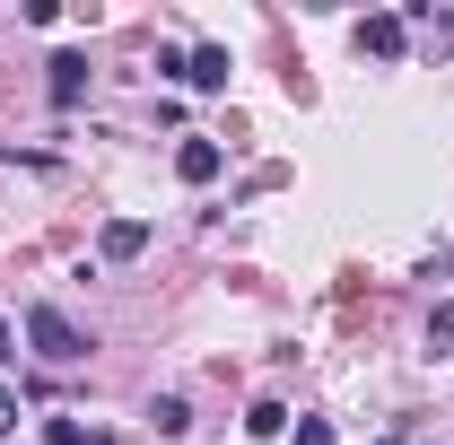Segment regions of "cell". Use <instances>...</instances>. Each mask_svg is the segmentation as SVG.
<instances>
[{
	"instance_id": "obj_4",
	"label": "cell",
	"mask_w": 454,
	"mask_h": 445,
	"mask_svg": "<svg viewBox=\"0 0 454 445\" xmlns=\"http://www.w3.org/2000/svg\"><path fill=\"white\" fill-rule=\"evenodd\" d=\"M44 70H53L44 88H53V105H61V113H70V105H79V97H88V53H53V61H44Z\"/></svg>"
},
{
	"instance_id": "obj_1",
	"label": "cell",
	"mask_w": 454,
	"mask_h": 445,
	"mask_svg": "<svg viewBox=\"0 0 454 445\" xmlns=\"http://www.w3.org/2000/svg\"><path fill=\"white\" fill-rule=\"evenodd\" d=\"M27 349H35L44 367H79V358H88V332H79L61 306H27Z\"/></svg>"
},
{
	"instance_id": "obj_3",
	"label": "cell",
	"mask_w": 454,
	"mask_h": 445,
	"mask_svg": "<svg viewBox=\"0 0 454 445\" xmlns=\"http://www.w3.org/2000/svg\"><path fill=\"white\" fill-rule=\"evenodd\" d=\"M219 167H227V149H219V140H201V131L175 149V175H184V183H219Z\"/></svg>"
},
{
	"instance_id": "obj_10",
	"label": "cell",
	"mask_w": 454,
	"mask_h": 445,
	"mask_svg": "<svg viewBox=\"0 0 454 445\" xmlns=\"http://www.w3.org/2000/svg\"><path fill=\"white\" fill-rule=\"evenodd\" d=\"M454 340V297H437V315H428V349H446Z\"/></svg>"
},
{
	"instance_id": "obj_13",
	"label": "cell",
	"mask_w": 454,
	"mask_h": 445,
	"mask_svg": "<svg viewBox=\"0 0 454 445\" xmlns=\"http://www.w3.org/2000/svg\"><path fill=\"white\" fill-rule=\"evenodd\" d=\"M9 358H18V324H0V367H9Z\"/></svg>"
},
{
	"instance_id": "obj_11",
	"label": "cell",
	"mask_w": 454,
	"mask_h": 445,
	"mask_svg": "<svg viewBox=\"0 0 454 445\" xmlns=\"http://www.w3.org/2000/svg\"><path fill=\"white\" fill-rule=\"evenodd\" d=\"M288 445H333V419H297V428H288Z\"/></svg>"
},
{
	"instance_id": "obj_7",
	"label": "cell",
	"mask_w": 454,
	"mask_h": 445,
	"mask_svg": "<svg viewBox=\"0 0 454 445\" xmlns=\"http://www.w3.org/2000/svg\"><path fill=\"white\" fill-rule=\"evenodd\" d=\"M149 419H158V437H184V428H192V410H184V393H158V402H149Z\"/></svg>"
},
{
	"instance_id": "obj_5",
	"label": "cell",
	"mask_w": 454,
	"mask_h": 445,
	"mask_svg": "<svg viewBox=\"0 0 454 445\" xmlns=\"http://www.w3.org/2000/svg\"><path fill=\"white\" fill-rule=\"evenodd\" d=\"M184 88H227V44H192L184 53Z\"/></svg>"
},
{
	"instance_id": "obj_2",
	"label": "cell",
	"mask_w": 454,
	"mask_h": 445,
	"mask_svg": "<svg viewBox=\"0 0 454 445\" xmlns=\"http://www.w3.org/2000/svg\"><path fill=\"white\" fill-rule=\"evenodd\" d=\"M149 254V219H106L97 227V262H140Z\"/></svg>"
},
{
	"instance_id": "obj_12",
	"label": "cell",
	"mask_w": 454,
	"mask_h": 445,
	"mask_svg": "<svg viewBox=\"0 0 454 445\" xmlns=\"http://www.w3.org/2000/svg\"><path fill=\"white\" fill-rule=\"evenodd\" d=\"M18 428V385H0V437Z\"/></svg>"
},
{
	"instance_id": "obj_9",
	"label": "cell",
	"mask_w": 454,
	"mask_h": 445,
	"mask_svg": "<svg viewBox=\"0 0 454 445\" xmlns=\"http://www.w3.org/2000/svg\"><path fill=\"white\" fill-rule=\"evenodd\" d=\"M44 445H106V437H88L79 419H44Z\"/></svg>"
},
{
	"instance_id": "obj_6",
	"label": "cell",
	"mask_w": 454,
	"mask_h": 445,
	"mask_svg": "<svg viewBox=\"0 0 454 445\" xmlns=\"http://www.w3.org/2000/svg\"><path fill=\"white\" fill-rule=\"evenodd\" d=\"M358 44H367L376 61H394L402 44H411V27H402V18H358Z\"/></svg>"
},
{
	"instance_id": "obj_8",
	"label": "cell",
	"mask_w": 454,
	"mask_h": 445,
	"mask_svg": "<svg viewBox=\"0 0 454 445\" xmlns=\"http://www.w3.org/2000/svg\"><path fill=\"white\" fill-rule=\"evenodd\" d=\"M245 437H288V410L280 402H254V410H245Z\"/></svg>"
}]
</instances>
